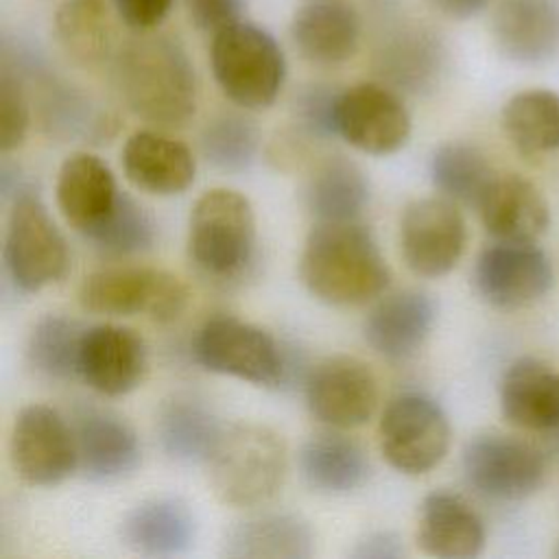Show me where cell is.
I'll return each instance as SVG.
<instances>
[{
	"label": "cell",
	"instance_id": "6",
	"mask_svg": "<svg viewBox=\"0 0 559 559\" xmlns=\"http://www.w3.org/2000/svg\"><path fill=\"white\" fill-rule=\"evenodd\" d=\"M4 266L13 284L24 293H37L59 282L70 266L63 234L39 194L28 186L13 194L4 236Z\"/></svg>",
	"mask_w": 559,
	"mask_h": 559
},
{
	"label": "cell",
	"instance_id": "7",
	"mask_svg": "<svg viewBox=\"0 0 559 559\" xmlns=\"http://www.w3.org/2000/svg\"><path fill=\"white\" fill-rule=\"evenodd\" d=\"M79 301L96 314H146L155 321H173L188 304V288L177 275L162 269L109 266L83 280Z\"/></svg>",
	"mask_w": 559,
	"mask_h": 559
},
{
	"label": "cell",
	"instance_id": "28",
	"mask_svg": "<svg viewBox=\"0 0 559 559\" xmlns=\"http://www.w3.org/2000/svg\"><path fill=\"white\" fill-rule=\"evenodd\" d=\"M314 535L293 513H264L236 522L223 539V555L234 559H308Z\"/></svg>",
	"mask_w": 559,
	"mask_h": 559
},
{
	"label": "cell",
	"instance_id": "33",
	"mask_svg": "<svg viewBox=\"0 0 559 559\" xmlns=\"http://www.w3.org/2000/svg\"><path fill=\"white\" fill-rule=\"evenodd\" d=\"M55 37L81 66H98L116 52L105 0H63L55 13Z\"/></svg>",
	"mask_w": 559,
	"mask_h": 559
},
{
	"label": "cell",
	"instance_id": "23",
	"mask_svg": "<svg viewBox=\"0 0 559 559\" xmlns=\"http://www.w3.org/2000/svg\"><path fill=\"white\" fill-rule=\"evenodd\" d=\"M476 210L487 234L502 242H535L550 223L544 194L513 173L496 175Z\"/></svg>",
	"mask_w": 559,
	"mask_h": 559
},
{
	"label": "cell",
	"instance_id": "5",
	"mask_svg": "<svg viewBox=\"0 0 559 559\" xmlns=\"http://www.w3.org/2000/svg\"><path fill=\"white\" fill-rule=\"evenodd\" d=\"M188 249L205 275L216 280L240 275L255 249V214L249 199L227 188L203 192L190 214Z\"/></svg>",
	"mask_w": 559,
	"mask_h": 559
},
{
	"label": "cell",
	"instance_id": "34",
	"mask_svg": "<svg viewBox=\"0 0 559 559\" xmlns=\"http://www.w3.org/2000/svg\"><path fill=\"white\" fill-rule=\"evenodd\" d=\"M369 201V181L358 164L330 157L308 181L306 205L323 223L354 221Z\"/></svg>",
	"mask_w": 559,
	"mask_h": 559
},
{
	"label": "cell",
	"instance_id": "31",
	"mask_svg": "<svg viewBox=\"0 0 559 559\" xmlns=\"http://www.w3.org/2000/svg\"><path fill=\"white\" fill-rule=\"evenodd\" d=\"M223 430L218 417L192 397H173L157 413V441L179 463H207Z\"/></svg>",
	"mask_w": 559,
	"mask_h": 559
},
{
	"label": "cell",
	"instance_id": "1",
	"mask_svg": "<svg viewBox=\"0 0 559 559\" xmlns=\"http://www.w3.org/2000/svg\"><path fill=\"white\" fill-rule=\"evenodd\" d=\"M111 76L124 105L151 124L183 127L197 111L194 66L170 35L129 39L111 57Z\"/></svg>",
	"mask_w": 559,
	"mask_h": 559
},
{
	"label": "cell",
	"instance_id": "4",
	"mask_svg": "<svg viewBox=\"0 0 559 559\" xmlns=\"http://www.w3.org/2000/svg\"><path fill=\"white\" fill-rule=\"evenodd\" d=\"M210 61L221 92L242 109H266L280 96L286 59L260 24L240 20L212 35Z\"/></svg>",
	"mask_w": 559,
	"mask_h": 559
},
{
	"label": "cell",
	"instance_id": "18",
	"mask_svg": "<svg viewBox=\"0 0 559 559\" xmlns=\"http://www.w3.org/2000/svg\"><path fill=\"white\" fill-rule=\"evenodd\" d=\"M493 44L520 66H539L559 55V0H498L491 13Z\"/></svg>",
	"mask_w": 559,
	"mask_h": 559
},
{
	"label": "cell",
	"instance_id": "37",
	"mask_svg": "<svg viewBox=\"0 0 559 559\" xmlns=\"http://www.w3.org/2000/svg\"><path fill=\"white\" fill-rule=\"evenodd\" d=\"M260 148V131L240 114H221L201 133V153L218 170H247Z\"/></svg>",
	"mask_w": 559,
	"mask_h": 559
},
{
	"label": "cell",
	"instance_id": "12",
	"mask_svg": "<svg viewBox=\"0 0 559 559\" xmlns=\"http://www.w3.org/2000/svg\"><path fill=\"white\" fill-rule=\"evenodd\" d=\"M11 463L28 485L63 483L79 467L74 430L46 404L24 406L11 430Z\"/></svg>",
	"mask_w": 559,
	"mask_h": 559
},
{
	"label": "cell",
	"instance_id": "42",
	"mask_svg": "<svg viewBox=\"0 0 559 559\" xmlns=\"http://www.w3.org/2000/svg\"><path fill=\"white\" fill-rule=\"evenodd\" d=\"M118 17L133 31L144 33L162 24L173 0H111Z\"/></svg>",
	"mask_w": 559,
	"mask_h": 559
},
{
	"label": "cell",
	"instance_id": "19",
	"mask_svg": "<svg viewBox=\"0 0 559 559\" xmlns=\"http://www.w3.org/2000/svg\"><path fill=\"white\" fill-rule=\"evenodd\" d=\"M290 39L310 63L338 66L358 50L360 15L349 0H304L293 11Z\"/></svg>",
	"mask_w": 559,
	"mask_h": 559
},
{
	"label": "cell",
	"instance_id": "20",
	"mask_svg": "<svg viewBox=\"0 0 559 559\" xmlns=\"http://www.w3.org/2000/svg\"><path fill=\"white\" fill-rule=\"evenodd\" d=\"M79 467L94 483L120 480L140 465L135 430L118 415L100 408H83L74 419Z\"/></svg>",
	"mask_w": 559,
	"mask_h": 559
},
{
	"label": "cell",
	"instance_id": "43",
	"mask_svg": "<svg viewBox=\"0 0 559 559\" xmlns=\"http://www.w3.org/2000/svg\"><path fill=\"white\" fill-rule=\"evenodd\" d=\"M349 555L354 559H397L404 555V546L391 531H371L356 542Z\"/></svg>",
	"mask_w": 559,
	"mask_h": 559
},
{
	"label": "cell",
	"instance_id": "10",
	"mask_svg": "<svg viewBox=\"0 0 559 559\" xmlns=\"http://www.w3.org/2000/svg\"><path fill=\"white\" fill-rule=\"evenodd\" d=\"M463 474L485 498L522 500L544 485L546 459L531 441L502 432H483L463 450Z\"/></svg>",
	"mask_w": 559,
	"mask_h": 559
},
{
	"label": "cell",
	"instance_id": "30",
	"mask_svg": "<svg viewBox=\"0 0 559 559\" xmlns=\"http://www.w3.org/2000/svg\"><path fill=\"white\" fill-rule=\"evenodd\" d=\"M299 469L310 489L328 496L349 493L369 478L365 450L343 435H317L299 450Z\"/></svg>",
	"mask_w": 559,
	"mask_h": 559
},
{
	"label": "cell",
	"instance_id": "39",
	"mask_svg": "<svg viewBox=\"0 0 559 559\" xmlns=\"http://www.w3.org/2000/svg\"><path fill=\"white\" fill-rule=\"evenodd\" d=\"M31 124V96L26 85L9 70L0 68V148H17Z\"/></svg>",
	"mask_w": 559,
	"mask_h": 559
},
{
	"label": "cell",
	"instance_id": "17",
	"mask_svg": "<svg viewBox=\"0 0 559 559\" xmlns=\"http://www.w3.org/2000/svg\"><path fill=\"white\" fill-rule=\"evenodd\" d=\"M20 79V76H17ZM35 98L44 129L61 140H100L114 133L116 120L90 94L55 74L50 63L20 79Z\"/></svg>",
	"mask_w": 559,
	"mask_h": 559
},
{
	"label": "cell",
	"instance_id": "40",
	"mask_svg": "<svg viewBox=\"0 0 559 559\" xmlns=\"http://www.w3.org/2000/svg\"><path fill=\"white\" fill-rule=\"evenodd\" d=\"M338 92L330 85H306L295 96V116L299 127L317 138L336 135L334 131V105Z\"/></svg>",
	"mask_w": 559,
	"mask_h": 559
},
{
	"label": "cell",
	"instance_id": "24",
	"mask_svg": "<svg viewBox=\"0 0 559 559\" xmlns=\"http://www.w3.org/2000/svg\"><path fill=\"white\" fill-rule=\"evenodd\" d=\"M437 308L430 295L421 290H400L369 312L365 338L386 360L411 358L428 338L435 325Z\"/></svg>",
	"mask_w": 559,
	"mask_h": 559
},
{
	"label": "cell",
	"instance_id": "13",
	"mask_svg": "<svg viewBox=\"0 0 559 559\" xmlns=\"http://www.w3.org/2000/svg\"><path fill=\"white\" fill-rule=\"evenodd\" d=\"M334 131L362 153L389 155L408 142L411 114L391 87L358 83L338 92Z\"/></svg>",
	"mask_w": 559,
	"mask_h": 559
},
{
	"label": "cell",
	"instance_id": "29",
	"mask_svg": "<svg viewBox=\"0 0 559 559\" xmlns=\"http://www.w3.org/2000/svg\"><path fill=\"white\" fill-rule=\"evenodd\" d=\"M194 518L177 498H151L133 507L122 520V542L148 557L181 555L192 546Z\"/></svg>",
	"mask_w": 559,
	"mask_h": 559
},
{
	"label": "cell",
	"instance_id": "35",
	"mask_svg": "<svg viewBox=\"0 0 559 559\" xmlns=\"http://www.w3.org/2000/svg\"><path fill=\"white\" fill-rule=\"evenodd\" d=\"M496 175L485 153L465 142L441 144L430 159L435 188L445 199L469 207H478Z\"/></svg>",
	"mask_w": 559,
	"mask_h": 559
},
{
	"label": "cell",
	"instance_id": "15",
	"mask_svg": "<svg viewBox=\"0 0 559 559\" xmlns=\"http://www.w3.org/2000/svg\"><path fill=\"white\" fill-rule=\"evenodd\" d=\"M310 413L332 428H356L371 419L378 406V380L356 356H330L306 380Z\"/></svg>",
	"mask_w": 559,
	"mask_h": 559
},
{
	"label": "cell",
	"instance_id": "38",
	"mask_svg": "<svg viewBox=\"0 0 559 559\" xmlns=\"http://www.w3.org/2000/svg\"><path fill=\"white\" fill-rule=\"evenodd\" d=\"M87 240L107 255L140 253L153 245L155 223L131 194L120 192L109 218Z\"/></svg>",
	"mask_w": 559,
	"mask_h": 559
},
{
	"label": "cell",
	"instance_id": "16",
	"mask_svg": "<svg viewBox=\"0 0 559 559\" xmlns=\"http://www.w3.org/2000/svg\"><path fill=\"white\" fill-rule=\"evenodd\" d=\"M146 365V345L131 328L103 323L85 330L79 352V376L100 395H127L144 380Z\"/></svg>",
	"mask_w": 559,
	"mask_h": 559
},
{
	"label": "cell",
	"instance_id": "26",
	"mask_svg": "<svg viewBox=\"0 0 559 559\" xmlns=\"http://www.w3.org/2000/svg\"><path fill=\"white\" fill-rule=\"evenodd\" d=\"M500 408L518 428L535 432L559 428V371L531 356L518 358L502 376Z\"/></svg>",
	"mask_w": 559,
	"mask_h": 559
},
{
	"label": "cell",
	"instance_id": "36",
	"mask_svg": "<svg viewBox=\"0 0 559 559\" xmlns=\"http://www.w3.org/2000/svg\"><path fill=\"white\" fill-rule=\"evenodd\" d=\"M87 328L63 314L41 317L26 345L31 367L52 380H70L79 376V352Z\"/></svg>",
	"mask_w": 559,
	"mask_h": 559
},
{
	"label": "cell",
	"instance_id": "22",
	"mask_svg": "<svg viewBox=\"0 0 559 559\" xmlns=\"http://www.w3.org/2000/svg\"><path fill=\"white\" fill-rule=\"evenodd\" d=\"M448 63V50L441 37L424 24H402L395 28L376 52L380 76L404 92H432Z\"/></svg>",
	"mask_w": 559,
	"mask_h": 559
},
{
	"label": "cell",
	"instance_id": "2",
	"mask_svg": "<svg viewBox=\"0 0 559 559\" xmlns=\"http://www.w3.org/2000/svg\"><path fill=\"white\" fill-rule=\"evenodd\" d=\"M299 275L310 295L330 306H360L389 286L376 238L354 221H321L304 242Z\"/></svg>",
	"mask_w": 559,
	"mask_h": 559
},
{
	"label": "cell",
	"instance_id": "32",
	"mask_svg": "<svg viewBox=\"0 0 559 559\" xmlns=\"http://www.w3.org/2000/svg\"><path fill=\"white\" fill-rule=\"evenodd\" d=\"M502 129L513 148L539 157L559 148V94L552 90H524L502 107Z\"/></svg>",
	"mask_w": 559,
	"mask_h": 559
},
{
	"label": "cell",
	"instance_id": "45",
	"mask_svg": "<svg viewBox=\"0 0 559 559\" xmlns=\"http://www.w3.org/2000/svg\"><path fill=\"white\" fill-rule=\"evenodd\" d=\"M557 555H559V550H557Z\"/></svg>",
	"mask_w": 559,
	"mask_h": 559
},
{
	"label": "cell",
	"instance_id": "14",
	"mask_svg": "<svg viewBox=\"0 0 559 559\" xmlns=\"http://www.w3.org/2000/svg\"><path fill=\"white\" fill-rule=\"evenodd\" d=\"M465 221L450 199L413 201L400 223L402 255L408 269L421 277L450 273L465 249Z\"/></svg>",
	"mask_w": 559,
	"mask_h": 559
},
{
	"label": "cell",
	"instance_id": "9",
	"mask_svg": "<svg viewBox=\"0 0 559 559\" xmlns=\"http://www.w3.org/2000/svg\"><path fill=\"white\" fill-rule=\"evenodd\" d=\"M194 358L207 371L260 386L280 384L286 369L275 338L266 330L236 317L205 321L194 341Z\"/></svg>",
	"mask_w": 559,
	"mask_h": 559
},
{
	"label": "cell",
	"instance_id": "27",
	"mask_svg": "<svg viewBox=\"0 0 559 559\" xmlns=\"http://www.w3.org/2000/svg\"><path fill=\"white\" fill-rule=\"evenodd\" d=\"M417 544L432 557L469 559L485 546V524L461 496L432 491L421 502Z\"/></svg>",
	"mask_w": 559,
	"mask_h": 559
},
{
	"label": "cell",
	"instance_id": "41",
	"mask_svg": "<svg viewBox=\"0 0 559 559\" xmlns=\"http://www.w3.org/2000/svg\"><path fill=\"white\" fill-rule=\"evenodd\" d=\"M186 9L190 22L210 35L245 20V0H186Z\"/></svg>",
	"mask_w": 559,
	"mask_h": 559
},
{
	"label": "cell",
	"instance_id": "11",
	"mask_svg": "<svg viewBox=\"0 0 559 559\" xmlns=\"http://www.w3.org/2000/svg\"><path fill=\"white\" fill-rule=\"evenodd\" d=\"M555 282L552 262L535 242L496 240L474 264L480 299L498 310H518L539 301Z\"/></svg>",
	"mask_w": 559,
	"mask_h": 559
},
{
	"label": "cell",
	"instance_id": "25",
	"mask_svg": "<svg viewBox=\"0 0 559 559\" xmlns=\"http://www.w3.org/2000/svg\"><path fill=\"white\" fill-rule=\"evenodd\" d=\"M122 168L135 188L170 197L192 186L197 162L183 142L157 131H138L124 142Z\"/></svg>",
	"mask_w": 559,
	"mask_h": 559
},
{
	"label": "cell",
	"instance_id": "8",
	"mask_svg": "<svg viewBox=\"0 0 559 559\" xmlns=\"http://www.w3.org/2000/svg\"><path fill=\"white\" fill-rule=\"evenodd\" d=\"M450 421L428 395L402 393L389 402L380 419V450L402 474H426L450 448Z\"/></svg>",
	"mask_w": 559,
	"mask_h": 559
},
{
	"label": "cell",
	"instance_id": "21",
	"mask_svg": "<svg viewBox=\"0 0 559 559\" xmlns=\"http://www.w3.org/2000/svg\"><path fill=\"white\" fill-rule=\"evenodd\" d=\"M55 192L68 225L85 238L109 218L120 199L109 166L90 153H74L61 164Z\"/></svg>",
	"mask_w": 559,
	"mask_h": 559
},
{
	"label": "cell",
	"instance_id": "44",
	"mask_svg": "<svg viewBox=\"0 0 559 559\" xmlns=\"http://www.w3.org/2000/svg\"><path fill=\"white\" fill-rule=\"evenodd\" d=\"M489 0H428V4L450 20H469L478 15Z\"/></svg>",
	"mask_w": 559,
	"mask_h": 559
},
{
	"label": "cell",
	"instance_id": "3",
	"mask_svg": "<svg viewBox=\"0 0 559 559\" xmlns=\"http://www.w3.org/2000/svg\"><path fill=\"white\" fill-rule=\"evenodd\" d=\"M216 496L234 507H258L275 496L286 474L282 437L260 424L225 428L207 459Z\"/></svg>",
	"mask_w": 559,
	"mask_h": 559
}]
</instances>
